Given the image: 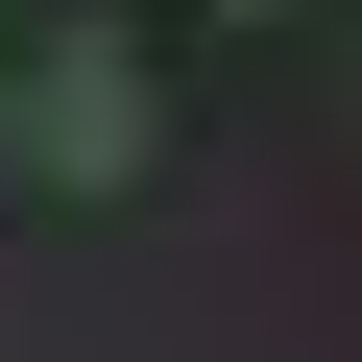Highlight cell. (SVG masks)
I'll use <instances>...</instances> for the list:
<instances>
[{
	"label": "cell",
	"instance_id": "cell-1",
	"mask_svg": "<svg viewBox=\"0 0 362 362\" xmlns=\"http://www.w3.org/2000/svg\"><path fill=\"white\" fill-rule=\"evenodd\" d=\"M0 121H25L49 194H121V169L169 145V73H145V25H49L25 73H0Z\"/></svg>",
	"mask_w": 362,
	"mask_h": 362
},
{
	"label": "cell",
	"instance_id": "cell-2",
	"mask_svg": "<svg viewBox=\"0 0 362 362\" xmlns=\"http://www.w3.org/2000/svg\"><path fill=\"white\" fill-rule=\"evenodd\" d=\"M218 25H290V0H218Z\"/></svg>",
	"mask_w": 362,
	"mask_h": 362
}]
</instances>
